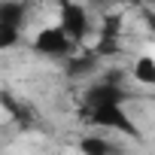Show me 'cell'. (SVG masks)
Segmentation results:
<instances>
[{"label":"cell","instance_id":"obj_9","mask_svg":"<svg viewBox=\"0 0 155 155\" xmlns=\"http://www.w3.org/2000/svg\"><path fill=\"white\" fill-rule=\"evenodd\" d=\"M134 3H149V6H155V0H134Z\"/></svg>","mask_w":155,"mask_h":155},{"label":"cell","instance_id":"obj_1","mask_svg":"<svg viewBox=\"0 0 155 155\" xmlns=\"http://www.w3.org/2000/svg\"><path fill=\"white\" fill-rule=\"evenodd\" d=\"M82 119H85V125H91V128L137 134L131 116L125 113V101H110V104H97V107H82Z\"/></svg>","mask_w":155,"mask_h":155},{"label":"cell","instance_id":"obj_4","mask_svg":"<svg viewBox=\"0 0 155 155\" xmlns=\"http://www.w3.org/2000/svg\"><path fill=\"white\" fill-rule=\"evenodd\" d=\"M25 18H28L25 0H0V52L18 46Z\"/></svg>","mask_w":155,"mask_h":155},{"label":"cell","instance_id":"obj_2","mask_svg":"<svg viewBox=\"0 0 155 155\" xmlns=\"http://www.w3.org/2000/svg\"><path fill=\"white\" fill-rule=\"evenodd\" d=\"M31 49H34L37 55H43V58H55V61H61V58H70L76 49H79V43H76L73 37H67L64 28L55 21V25H46V28H40V31L34 34Z\"/></svg>","mask_w":155,"mask_h":155},{"label":"cell","instance_id":"obj_8","mask_svg":"<svg viewBox=\"0 0 155 155\" xmlns=\"http://www.w3.org/2000/svg\"><path fill=\"white\" fill-rule=\"evenodd\" d=\"M97 70V55H88V58H67V73L70 76H91Z\"/></svg>","mask_w":155,"mask_h":155},{"label":"cell","instance_id":"obj_10","mask_svg":"<svg viewBox=\"0 0 155 155\" xmlns=\"http://www.w3.org/2000/svg\"><path fill=\"white\" fill-rule=\"evenodd\" d=\"M101 3H110V0H101Z\"/></svg>","mask_w":155,"mask_h":155},{"label":"cell","instance_id":"obj_7","mask_svg":"<svg viewBox=\"0 0 155 155\" xmlns=\"http://www.w3.org/2000/svg\"><path fill=\"white\" fill-rule=\"evenodd\" d=\"M76 149L79 152H85V155H107V152H113V143L107 140V137H101V134H85V137H79L76 140Z\"/></svg>","mask_w":155,"mask_h":155},{"label":"cell","instance_id":"obj_3","mask_svg":"<svg viewBox=\"0 0 155 155\" xmlns=\"http://www.w3.org/2000/svg\"><path fill=\"white\" fill-rule=\"evenodd\" d=\"M58 25L64 28L67 37H73L76 43H85L91 34V15L88 6L79 3V0H58Z\"/></svg>","mask_w":155,"mask_h":155},{"label":"cell","instance_id":"obj_5","mask_svg":"<svg viewBox=\"0 0 155 155\" xmlns=\"http://www.w3.org/2000/svg\"><path fill=\"white\" fill-rule=\"evenodd\" d=\"M122 34H125V12L122 9L104 12L97 25V52H113Z\"/></svg>","mask_w":155,"mask_h":155},{"label":"cell","instance_id":"obj_6","mask_svg":"<svg viewBox=\"0 0 155 155\" xmlns=\"http://www.w3.org/2000/svg\"><path fill=\"white\" fill-rule=\"evenodd\" d=\"M131 79L137 85H155V58L152 55H140L131 64Z\"/></svg>","mask_w":155,"mask_h":155}]
</instances>
